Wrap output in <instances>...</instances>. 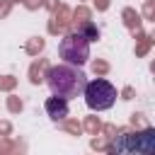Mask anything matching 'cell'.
<instances>
[{
    "label": "cell",
    "mask_w": 155,
    "mask_h": 155,
    "mask_svg": "<svg viewBox=\"0 0 155 155\" xmlns=\"http://www.w3.org/2000/svg\"><path fill=\"white\" fill-rule=\"evenodd\" d=\"M58 53L65 63L70 65H85L90 61V41L80 34V31H70L61 39L58 44Z\"/></svg>",
    "instance_id": "3"
},
{
    "label": "cell",
    "mask_w": 155,
    "mask_h": 155,
    "mask_svg": "<svg viewBox=\"0 0 155 155\" xmlns=\"http://www.w3.org/2000/svg\"><path fill=\"white\" fill-rule=\"evenodd\" d=\"M82 97H85V104L92 111H104V109L114 107V102H116V87L109 80H102V78L87 80L85 90H82Z\"/></svg>",
    "instance_id": "2"
},
{
    "label": "cell",
    "mask_w": 155,
    "mask_h": 155,
    "mask_svg": "<svg viewBox=\"0 0 155 155\" xmlns=\"http://www.w3.org/2000/svg\"><path fill=\"white\" fill-rule=\"evenodd\" d=\"M111 150H116V153H153L155 150V131L148 128L143 133H121L111 143Z\"/></svg>",
    "instance_id": "4"
},
{
    "label": "cell",
    "mask_w": 155,
    "mask_h": 155,
    "mask_svg": "<svg viewBox=\"0 0 155 155\" xmlns=\"http://www.w3.org/2000/svg\"><path fill=\"white\" fill-rule=\"evenodd\" d=\"M44 109H46V114H48L53 121H63V119H68V114H70L68 99H65V97H58V94L48 97L46 104H44Z\"/></svg>",
    "instance_id": "5"
},
{
    "label": "cell",
    "mask_w": 155,
    "mask_h": 155,
    "mask_svg": "<svg viewBox=\"0 0 155 155\" xmlns=\"http://www.w3.org/2000/svg\"><path fill=\"white\" fill-rule=\"evenodd\" d=\"M87 75L80 70V65H70V63H61L46 70V85L51 87L53 94L58 97H80L85 90Z\"/></svg>",
    "instance_id": "1"
},
{
    "label": "cell",
    "mask_w": 155,
    "mask_h": 155,
    "mask_svg": "<svg viewBox=\"0 0 155 155\" xmlns=\"http://www.w3.org/2000/svg\"><path fill=\"white\" fill-rule=\"evenodd\" d=\"M78 31H80V34H82V36H85L87 41H97V36H99L97 27H94V24H90V22H87V24H82V27H80Z\"/></svg>",
    "instance_id": "6"
}]
</instances>
